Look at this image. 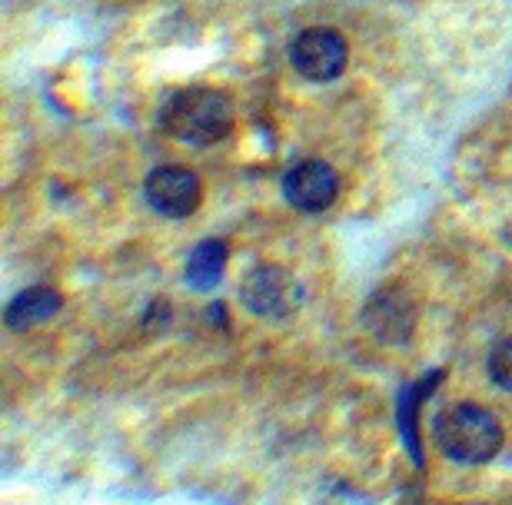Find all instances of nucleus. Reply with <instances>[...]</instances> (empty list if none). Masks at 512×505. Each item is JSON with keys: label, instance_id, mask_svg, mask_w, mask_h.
I'll return each instance as SVG.
<instances>
[{"label": "nucleus", "instance_id": "5", "mask_svg": "<svg viewBox=\"0 0 512 505\" xmlns=\"http://www.w3.org/2000/svg\"><path fill=\"white\" fill-rule=\"evenodd\" d=\"M143 193H147V203L153 210L160 216H170V220H187V216L197 213L203 200L200 177L187 167H177V163L153 170L143 183Z\"/></svg>", "mask_w": 512, "mask_h": 505}, {"label": "nucleus", "instance_id": "10", "mask_svg": "<svg viewBox=\"0 0 512 505\" xmlns=\"http://www.w3.org/2000/svg\"><path fill=\"white\" fill-rule=\"evenodd\" d=\"M489 376H493V383L499 389H506L512 393V339H503V343L493 346V353H489Z\"/></svg>", "mask_w": 512, "mask_h": 505}, {"label": "nucleus", "instance_id": "7", "mask_svg": "<svg viewBox=\"0 0 512 505\" xmlns=\"http://www.w3.org/2000/svg\"><path fill=\"white\" fill-rule=\"evenodd\" d=\"M366 329L383 339V343H406L409 333H413V306L406 303V296L399 290H383L376 293L370 306H366Z\"/></svg>", "mask_w": 512, "mask_h": 505}, {"label": "nucleus", "instance_id": "2", "mask_svg": "<svg viewBox=\"0 0 512 505\" xmlns=\"http://www.w3.org/2000/svg\"><path fill=\"white\" fill-rule=\"evenodd\" d=\"M433 439L439 452L459 466H483L503 449V429L496 416L476 403H456L439 412Z\"/></svg>", "mask_w": 512, "mask_h": 505}, {"label": "nucleus", "instance_id": "3", "mask_svg": "<svg viewBox=\"0 0 512 505\" xmlns=\"http://www.w3.org/2000/svg\"><path fill=\"white\" fill-rule=\"evenodd\" d=\"M306 290L290 270L283 266H256L240 283V303L256 319H270V323H283V319L296 316L303 309Z\"/></svg>", "mask_w": 512, "mask_h": 505}, {"label": "nucleus", "instance_id": "8", "mask_svg": "<svg viewBox=\"0 0 512 505\" xmlns=\"http://www.w3.org/2000/svg\"><path fill=\"white\" fill-rule=\"evenodd\" d=\"M60 293L54 286H30V290L17 293L14 300H10L7 313H4V323L10 329H17V333H27V329H34L40 323H47L50 316L60 313Z\"/></svg>", "mask_w": 512, "mask_h": 505}, {"label": "nucleus", "instance_id": "4", "mask_svg": "<svg viewBox=\"0 0 512 505\" xmlns=\"http://www.w3.org/2000/svg\"><path fill=\"white\" fill-rule=\"evenodd\" d=\"M290 60L300 77L316 80V84H330V80H336L346 70L350 47H346V37L340 30L310 27L303 34H296L290 47Z\"/></svg>", "mask_w": 512, "mask_h": 505}, {"label": "nucleus", "instance_id": "9", "mask_svg": "<svg viewBox=\"0 0 512 505\" xmlns=\"http://www.w3.org/2000/svg\"><path fill=\"white\" fill-rule=\"evenodd\" d=\"M227 243L223 240H203L193 246V253L187 256V283L193 290H213V286H220L223 273H227Z\"/></svg>", "mask_w": 512, "mask_h": 505}, {"label": "nucleus", "instance_id": "6", "mask_svg": "<svg viewBox=\"0 0 512 505\" xmlns=\"http://www.w3.org/2000/svg\"><path fill=\"white\" fill-rule=\"evenodd\" d=\"M283 197L303 213H323L340 197V173L323 160H303L283 177Z\"/></svg>", "mask_w": 512, "mask_h": 505}, {"label": "nucleus", "instance_id": "1", "mask_svg": "<svg viewBox=\"0 0 512 505\" xmlns=\"http://www.w3.org/2000/svg\"><path fill=\"white\" fill-rule=\"evenodd\" d=\"M160 127L187 147H213L233 130V107L220 90L187 87L163 100Z\"/></svg>", "mask_w": 512, "mask_h": 505}]
</instances>
